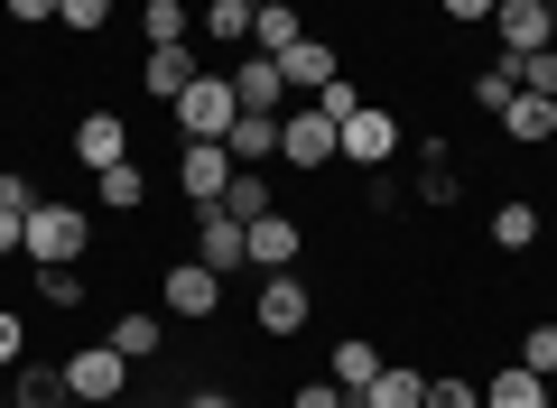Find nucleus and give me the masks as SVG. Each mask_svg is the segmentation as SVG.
Here are the masks:
<instances>
[{
  "mask_svg": "<svg viewBox=\"0 0 557 408\" xmlns=\"http://www.w3.org/2000/svg\"><path fill=\"white\" fill-rule=\"evenodd\" d=\"M548 47H557V0H548Z\"/></svg>",
  "mask_w": 557,
  "mask_h": 408,
  "instance_id": "nucleus-41",
  "label": "nucleus"
},
{
  "mask_svg": "<svg viewBox=\"0 0 557 408\" xmlns=\"http://www.w3.org/2000/svg\"><path fill=\"white\" fill-rule=\"evenodd\" d=\"M168 112H177V131H186V139H223V131L242 121V94H233V75H214V65H205V75L186 84Z\"/></svg>",
  "mask_w": 557,
  "mask_h": 408,
  "instance_id": "nucleus-3",
  "label": "nucleus"
},
{
  "mask_svg": "<svg viewBox=\"0 0 557 408\" xmlns=\"http://www.w3.org/2000/svg\"><path fill=\"white\" fill-rule=\"evenodd\" d=\"M205 65L186 57V47H149V65H139V84H149V102H177L186 84H196Z\"/></svg>",
  "mask_w": 557,
  "mask_h": 408,
  "instance_id": "nucleus-16",
  "label": "nucleus"
},
{
  "mask_svg": "<svg viewBox=\"0 0 557 408\" xmlns=\"http://www.w3.org/2000/svg\"><path fill=\"white\" fill-rule=\"evenodd\" d=\"M75 158H84V168H121V158H131V121H121V112H84L75 121Z\"/></svg>",
  "mask_w": 557,
  "mask_h": 408,
  "instance_id": "nucleus-10",
  "label": "nucleus"
},
{
  "mask_svg": "<svg viewBox=\"0 0 557 408\" xmlns=\"http://www.w3.org/2000/svg\"><path fill=\"white\" fill-rule=\"evenodd\" d=\"M20 242H28V214H0V260L20 251Z\"/></svg>",
  "mask_w": 557,
  "mask_h": 408,
  "instance_id": "nucleus-39",
  "label": "nucleus"
},
{
  "mask_svg": "<svg viewBox=\"0 0 557 408\" xmlns=\"http://www.w3.org/2000/svg\"><path fill=\"white\" fill-rule=\"evenodd\" d=\"M57 20L75 28V38H94V28H112V0H57Z\"/></svg>",
  "mask_w": 557,
  "mask_h": 408,
  "instance_id": "nucleus-31",
  "label": "nucleus"
},
{
  "mask_svg": "<svg viewBox=\"0 0 557 408\" xmlns=\"http://www.w3.org/2000/svg\"><path fill=\"white\" fill-rule=\"evenodd\" d=\"M139 28H149V47H186V0H149Z\"/></svg>",
  "mask_w": 557,
  "mask_h": 408,
  "instance_id": "nucleus-27",
  "label": "nucleus"
},
{
  "mask_svg": "<svg viewBox=\"0 0 557 408\" xmlns=\"http://www.w3.org/2000/svg\"><path fill=\"white\" fill-rule=\"evenodd\" d=\"M75 408H121V399H75Z\"/></svg>",
  "mask_w": 557,
  "mask_h": 408,
  "instance_id": "nucleus-42",
  "label": "nucleus"
},
{
  "mask_svg": "<svg viewBox=\"0 0 557 408\" xmlns=\"http://www.w3.org/2000/svg\"><path fill=\"white\" fill-rule=\"evenodd\" d=\"M233 149H223V139H186V158H177V186H186V205H196V214H205V205H223V186H233Z\"/></svg>",
  "mask_w": 557,
  "mask_h": 408,
  "instance_id": "nucleus-4",
  "label": "nucleus"
},
{
  "mask_svg": "<svg viewBox=\"0 0 557 408\" xmlns=\"http://www.w3.org/2000/svg\"><path fill=\"white\" fill-rule=\"evenodd\" d=\"M511 94H520V57H502V65H483V75H474V102H483V112H502Z\"/></svg>",
  "mask_w": 557,
  "mask_h": 408,
  "instance_id": "nucleus-28",
  "label": "nucleus"
},
{
  "mask_svg": "<svg viewBox=\"0 0 557 408\" xmlns=\"http://www.w3.org/2000/svg\"><path fill=\"white\" fill-rule=\"evenodd\" d=\"M437 10H446V20H456V28H474V20H493L502 0H437Z\"/></svg>",
  "mask_w": 557,
  "mask_h": 408,
  "instance_id": "nucleus-35",
  "label": "nucleus"
},
{
  "mask_svg": "<svg viewBox=\"0 0 557 408\" xmlns=\"http://www.w3.org/2000/svg\"><path fill=\"white\" fill-rule=\"evenodd\" d=\"M278 158H288L298 176H317V168H335V158H344V131L317 112V102H288V112H278Z\"/></svg>",
  "mask_w": 557,
  "mask_h": 408,
  "instance_id": "nucleus-2",
  "label": "nucleus"
},
{
  "mask_svg": "<svg viewBox=\"0 0 557 408\" xmlns=\"http://www.w3.org/2000/svg\"><path fill=\"white\" fill-rule=\"evenodd\" d=\"M94 205H112V214H139V205H149V186H139V168H131V158L94 176Z\"/></svg>",
  "mask_w": 557,
  "mask_h": 408,
  "instance_id": "nucleus-22",
  "label": "nucleus"
},
{
  "mask_svg": "<svg viewBox=\"0 0 557 408\" xmlns=\"http://www.w3.org/2000/svg\"><path fill=\"white\" fill-rule=\"evenodd\" d=\"M278 75H288V94H325V84L344 75V57H335L325 38H298L288 57H278Z\"/></svg>",
  "mask_w": 557,
  "mask_h": 408,
  "instance_id": "nucleus-11",
  "label": "nucleus"
},
{
  "mask_svg": "<svg viewBox=\"0 0 557 408\" xmlns=\"http://www.w3.org/2000/svg\"><path fill=\"white\" fill-rule=\"evenodd\" d=\"M205 38H214V47H242V38H251V10H242V0H205Z\"/></svg>",
  "mask_w": 557,
  "mask_h": 408,
  "instance_id": "nucleus-26",
  "label": "nucleus"
},
{
  "mask_svg": "<svg viewBox=\"0 0 557 408\" xmlns=\"http://www.w3.org/2000/svg\"><path fill=\"white\" fill-rule=\"evenodd\" d=\"M483 408H548V381L520 371V362H502L493 381H483Z\"/></svg>",
  "mask_w": 557,
  "mask_h": 408,
  "instance_id": "nucleus-20",
  "label": "nucleus"
},
{
  "mask_svg": "<svg viewBox=\"0 0 557 408\" xmlns=\"http://www.w3.org/2000/svg\"><path fill=\"white\" fill-rule=\"evenodd\" d=\"M20 344H28V325H20V316H10V307H0V371L20 362Z\"/></svg>",
  "mask_w": 557,
  "mask_h": 408,
  "instance_id": "nucleus-36",
  "label": "nucleus"
},
{
  "mask_svg": "<svg viewBox=\"0 0 557 408\" xmlns=\"http://www.w3.org/2000/svg\"><path fill=\"white\" fill-rule=\"evenodd\" d=\"M242 233H251V270H288V260H298V223L278 214V205L260 223H242Z\"/></svg>",
  "mask_w": 557,
  "mask_h": 408,
  "instance_id": "nucleus-15",
  "label": "nucleus"
},
{
  "mask_svg": "<svg viewBox=\"0 0 557 408\" xmlns=\"http://www.w3.org/2000/svg\"><path fill=\"white\" fill-rule=\"evenodd\" d=\"M307 102H317V112L335 121V131H344V121L362 112V94H354V75H335V84H325V94H307Z\"/></svg>",
  "mask_w": 557,
  "mask_h": 408,
  "instance_id": "nucleus-30",
  "label": "nucleus"
},
{
  "mask_svg": "<svg viewBox=\"0 0 557 408\" xmlns=\"http://www.w3.org/2000/svg\"><path fill=\"white\" fill-rule=\"evenodd\" d=\"M223 149H233V168H270L278 158V112H242L233 131H223Z\"/></svg>",
  "mask_w": 557,
  "mask_h": 408,
  "instance_id": "nucleus-13",
  "label": "nucleus"
},
{
  "mask_svg": "<svg viewBox=\"0 0 557 408\" xmlns=\"http://www.w3.org/2000/svg\"><path fill=\"white\" fill-rule=\"evenodd\" d=\"M38 297L47 307H84V279L75 270H38Z\"/></svg>",
  "mask_w": 557,
  "mask_h": 408,
  "instance_id": "nucleus-32",
  "label": "nucleus"
},
{
  "mask_svg": "<svg viewBox=\"0 0 557 408\" xmlns=\"http://www.w3.org/2000/svg\"><path fill=\"white\" fill-rule=\"evenodd\" d=\"M242 10H260V0H242Z\"/></svg>",
  "mask_w": 557,
  "mask_h": 408,
  "instance_id": "nucleus-44",
  "label": "nucleus"
},
{
  "mask_svg": "<svg viewBox=\"0 0 557 408\" xmlns=\"http://www.w3.org/2000/svg\"><path fill=\"white\" fill-rule=\"evenodd\" d=\"M251 316H260V334H278V344H288V334L317 316V297H307V279L270 270V279H260V297H251Z\"/></svg>",
  "mask_w": 557,
  "mask_h": 408,
  "instance_id": "nucleus-5",
  "label": "nucleus"
},
{
  "mask_svg": "<svg viewBox=\"0 0 557 408\" xmlns=\"http://www.w3.org/2000/svg\"><path fill=\"white\" fill-rule=\"evenodd\" d=\"M502 47L511 57H539L548 47V0H502Z\"/></svg>",
  "mask_w": 557,
  "mask_h": 408,
  "instance_id": "nucleus-18",
  "label": "nucleus"
},
{
  "mask_svg": "<svg viewBox=\"0 0 557 408\" xmlns=\"http://www.w3.org/2000/svg\"><path fill=\"white\" fill-rule=\"evenodd\" d=\"M186 408H233V390H196V399H186Z\"/></svg>",
  "mask_w": 557,
  "mask_h": 408,
  "instance_id": "nucleus-40",
  "label": "nucleus"
},
{
  "mask_svg": "<svg viewBox=\"0 0 557 408\" xmlns=\"http://www.w3.org/2000/svg\"><path fill=\"white\" fill-rule=\"evenodd\" d=\"M428 408H483L474 381H428Z\"/></svg>",
  "mask_w": 557,
  "mask_h": 408,
  "instance_id": "nucleus-33",
  "label": "nucleus"
},
{
  "mask_svg": "<svg viewBox=\"0 0 557 408\" xmlns=\"http://www.w3.org/2000/svg\"><path fill=\"white\" fill-rule=\"evenodd\" d=\"M251 38H260V57H288L307 28H298V10H288V0H260V10H251Z\"/></svg>",
  "mask_w": 557,
  "mask_h": 408,
  "instance_id": "nucleus-21",
  "label": "nucleus"
},
{
  "mask_svg": "<svg viewBox=\"0 0 557 408\" xmlns=\"http://www.w3.org/2000/svg\"><path fill=\"white\" fill-rule=\"evenodd\" d=\"M159 307H168V316H214V307H223V279L205 270V260H177V270L159 279Z\"/></svg>",
  "mask_w": 557,
  "mask_h": 408,
  "instance_id": "nucleus-9",
  "label": "nucleus"
},
{
  "mask_svg": "<svg viewBox=\"0 0 557 408\" xmlns=\"http://www.w3.org/2000/svg\"><path fill=\"white\" fill-rule=\"evenodd\" d=\"M502 131H511L520 149H539V139H557V102L548 94H511L502 102Z\"/></svg>",
  "mask_w": 557,
  "mask_h": 408,
  "instance_id": "nucleus-17",
  "label": "nucleus"
},
{
  "mask_svg": "<svg viewBox=\"0 0 557 408\" xmlns=\"http://www.w3.org/2000/svg\"><path fill=\"white\" fill-rule=\"evenodd\" d=\"M223 214H233V223H260V214H270V176H260V168H242L233 186H223Z\"/></svg>",
  "mask_w": 557,
  "mask_h": 408,
  "instance_id": "nucleus-24",
  "label": "nucleus"
},
{
  "mask_svg": "<svg viewBox=\"0 0 557 408\" xmlns=\"http://www.w3.org/2000/svg\"><path fill=\"white\" fill-rule=\"evenodd\" d=\"M344 158H354V168H381V158H399V112L362 102V112L344 121Z\"/></svg>",
  "mask_w": 557,
  "mask_h": 408,
  "instance_id": "nucleus-8",
  "label": "nucleus"
},
{
  "mask_svg": "<svg viewBox=\"0 0 557 408\" xmlns=\"http://www.w3.org/2000/svg\"><path fill=\"white\" fill-rule=\"evenodd\" d=\"M233 94H242V112H288V75H278V57H242L233 65Z\"/></svg>",
  "mask_w": 557,
  "mask_h": 408,
  "instance_id": "nucleus-12",
  "label": "nucleus"
},
{
  "mask_svg": "<svg viewBox=\"0 0 557 408\" xmlns=\"http://www.w3.org/2000/svg\"><path fill=\"white\" fill-rule=\"evenodd\" d=\"M493 242L502 251H539V205H493Z\"/></svg>",
  "mask_w": 557,
  "mask_h": 408,
  "instance_id": "nucleus-25",
  "label": "nucleus"
},
{
  "mask_svg": "<svg viewBox=\"0 0 557 408\" xmlns=\"http://www.w3.org/2000/svg\"><path fill=\"white\" fill-rule=\"evenodd\" d=\"M362 408H428V371H409V362H381V381L362 390Z\"/></svg>",
  "mask_w": 557,
  "mask_h": 408,
  "instance_id": "nucleus-19",
  "label": "nucleus"
},
{
  "mask_svg": "<svg viewBox=\"0 0 557 408\" xmlns=\"http://www.w3.org/2000/svg\"><path fill=\"white\" fill-rule=\"evenodd\" d=\"M325 381H335L344 399H362V390L381 381V344H362V334H344V344H335V362H325Z\"/></svg>",
  "mask_w": 557,
  "mask_h": 408,
  "instance_id": "nucleus-14",
  "label": "nucleus"
},
{
  "mask_svg": "<svg viewBox=\"0 0 557 408\" xmlns=\"http://www.w3.org/2000/svg\"><path fill=\"white\" fill-rule=\"evenodd\" d=\"M196 260H205L214 279H223V270H251V233H242L223 205H205V214H196Z\"/></svg>",
  "mask_w": 557,
  "mask_h": 408,
  "instance_id": "nucleus-7",
  "label": "nucleus"
},
{
  "mask_svg": "<svg viewBox=\"0 0 557 408\" xmlns=\"http://www.w3.org/2000/svg\"><path fill=\"white\" fill-rule=\"evenodd\" d=\"M344 408H362V399H344Z\"/></svg>",
  "mask_w": 557,
  "mask_h": 408,
  "instance_id": "nucleus-45",
  "label": "nucleus"
},
{
  "mask_svg": "<svg viewBox=\"0 0 557 408\" xmlns=\"http://www.w3.org/2000/svg\"><path fill=\"white\" fill-rule=\"evenodd\" d=\"M10 20H20V28H47V20H57V0H10Z\"/></svg>",
  "mask_w": 557,
  "mask_h": 408,
  "instance_id": "nucleus-38",
  "label": "nucleus"
},
{
  "mask_svg": "<svg viewBox=\"0 0 557 408\" xmlns=\"http://www.w3.org/2000/svg\"><path fill=\"white\" fill-rule=\"evenodd\" d=\"M28 205H38V186H28L20 168H0V214H28Z\"/></svg>",
  "mask_w": 557,
  "mask_h": 408,
  "instance_id": "nucleus-34",
  "label": "nucleus"
},
{
  "mask_svg": "<svg viewBox=\"0 0 557 408\" xmlns=\"http://www.w3.org/2000/svg\"><path fill=\"white\" fill-rule=\"evenodd\" d=\"M288 408H344V390H335V381H307V390H298Z\"/></svg>",
  "mask_w": 557,
  "mask_h": 408,
  "instance_id": "nucleus-37",
  "label": "nucleus"
},
{
  "mask_svg": "<svg viewBox=\"0 0 557 408\" xmlns=\"http://www.w3.org/2000/svg\"><path fill=\"white\" fill-rule=\"evenodd\" d=\"M121 381H131V362H121L112 344L65 353V399H121Z\"/></svg>",
  "mask_w": 557,
  "mask_h": 408,
  "instance_id": "nucleus-6",
  "label": "nucleus"
},
{
  "mask_svg": "<svg viewBox=\"0 0 557 408\" xmlns=\"http://www.w3.org/2000/svg\"><path fill=\"white\" fill-rule=\"evenodd\" d=\"M520 371L557 381V325H530V334H520Z\"/></svg>",
  "mask_w": 557,
  "mask_h": 408,
  "instance_id": "nucleus-29",
  "label": "nucleus"
},
{
  "mask_svg": "<svg viewBox=\"0 0 557 408\" xmlns=\"http://www.w3.org/2000/svg\"><path fill=\"white\" fill-rule=\"evenodd\" d=\"M159 334H168V325H159V316H121V325H112V334H102V344H112V353H121V362H149V353H159Z\"/></svg>",
  "mask_w": 557,
  "mask_h": 408,
  "instance_id": "nucleus-23",
  "label": "nucleus"
},
{
  "mask_svg": "<svg viewBox=\"0 0 557 408\" xmlns=\"http://www.w3.org/2000/svg\"><path fill=\"white\" fill-rule=\"evenodd\" d=\"M28 270H75L84 251H94V214L84 205H28Z\"/></svg>",
  "mask_w": 557,
  "mask_h": 408,
  "instance_id": "nucleus-1",
  "label": "nucleus"
},
{
  "mask_svg": "<svg viewBox=\"0 0 557 408\" xmlns=\"http://www.w3.org/2000/svg\"><path fill=\"white\" fill-rule=\"evenodd\" d=\"M0 408H20V399H10V381H0Z\"/></svg>",
  "mask_w": 557,
  "mask_h": 408,
  "instance_id": "nucleus-43",
  "label": "nucleus"
}]
</instances>
